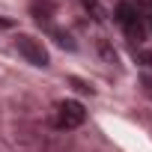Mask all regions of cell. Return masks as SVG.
<instances>
[{
    "mask_svg": "<svg viewBox=\"0 0 152 152\" xmlns=\"http://www.w3.org/2000/svg\"><path fill=\"white\" fill-rule=\"evenodd\" d=\"M84 119H87V110H84V104L81 102H72V99H66V102H57V110H54V122H57V128H78V125H84Z\"/></svg>",
    "mask_w": 152,
    "mask_h": 152,
    "instance_id": "6da1fadb",
    "label": "cell"
},
{
    "mask_svg": "<svg viewBox=\"0 0 152 152\" xmlns=\"http://www.w3.org/2000/svg\"><path fill=\"white\" fill-rule=\"evenodd\" d=\"M15 48H18V54L27 60V63H33V66H39V69H45L48 66V51L42 48V42L39 39H33V36H18L15 39Z\"/></svg>",
    "mask_w": 152,
    "mask_h": 152,
    "instance_id": "7a4b0ae2",
    "label": "cell"
},
{
    "mask_svg": "<svg viewBox=\"0 0 152 152\" xmlns=\"http://www.w3.org/2000/svg\"><path fill=\"white\" fill-rule=\"evenodd\" d=\"M116 18H119L122 24H128V21H137V18H140V9H137L134 3H119V6H116Z\"/></svg>",
    "mask_w": 152,
    "mask_h": 152,
    "instance_id": "3957f363",
    "label": "cell"
},
{
    "mask_svg": "<svg viewBox=\"0 0 152 152\" xmlns=\"http://www.w3.org/2000/svg\"><path fill=\"white\" fill-rule=\"evenodd\" d=\"M122 27H125V33H128L131 42H140V39H143V24H140V18H137V21H128V24H122Z\"/></svg>",
    "mask_w": 152,
    "mask_h": 152,
    "instance_id": "277c9868",
    "label": "cell"
},
{
    "mask_svg": "<svg viewBox=\"0 0 152 152\" xmlns=\"http://www.w3.org/2000/svg\"><path fill=\"white\" fill-rule=\"evenodd\" d=\"M9 24H12V21H6V18H0V27H9Z\"/></svg>",
    "mask_w": 152,
    "mask_h": 152,
    "instance_id": "5b68a950",
    "label": "cell"
}]
</instances>
